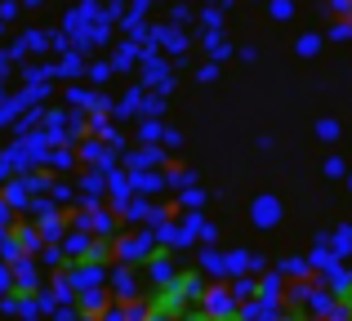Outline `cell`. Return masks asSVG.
I'll return each mask as SVG.
<instances>
[{
    "mask_svg": "<svg viewBox=\"0 0 352 321\" xmlns=\"http://www.w3.org/2000/svg\"><path fill=\"white\" fill-rule=\"evenodd\" d=\"M94 236L58 277L67 321H352L348 259H170Z\"/></svg>",
    "mask_w": 352,
    "mask_h": 321,
    "instance_id": "obj_1",
    "label": "cell"
},
{
    "mask_svg": "<svg viewBox=\"0 0 352 321\" xmlns=\"http://www.w3.org/2000/svg\"><path fill=\"white\" fill-rule=\"evenodd\" d=\"M299 5L317 18V27L339 45V49L352 54V0H299Z\"/></svg>",
    "mask_w": 352,
    "mask_h": 321,
    "instance_id": "obj_2",
    "label": "cell"
}]
</instances>
